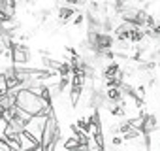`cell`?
I'll return each instance as SVG.
<instances>
[{
	"label": "cell",
	"instance_id": "1",
	"mask_svg": "<svg viewBox=\"0 0 160 151\" xmlns=\"http://www.w3.org/2000/svg\"><path fill=\"white\" fill-rule=\"evenodd\" d=\"M30 49L23 42H13L12 44V62L15 66H28L30 64Z\"/></svg>",
	"mask_w": 160,
	"mask_h": 151
},
{
	"label": "cell",
	"instance_id": "4",
	"mask_svg": "<svg viewBox=\"0 0 160 151\" xmlns=\"http://www.w3.org/2000/svg\"><path fill=\"white\" fill-rule=\"evenodd\" d=\"M158 117L154 113H145V121H143V132L145 134H151L154 130H158Z\"/></svg>",
	"mask_w": 160,
	"mask_h": 151
},
{
	"label": "cell",
	"instance_id": "2",
	"mask_svg": "<svg viewBox=\"0 0 160 151\" xmlns=\"http://www.w3.org/2000/svg\"><path fill=\"white\" fill-rule=\"evenodd\" d=\"M45 121H47V115H32V119L27 123V127H25V130L30 134V136H34L40 143H42V138H43V127H45Z\"/></svg>",
	"mask_w": 160,
	"mask_h": 151
},
{
	"label": "cell",
	"instance_id": "3",
	"mask_svg": "<svg viewBox=\"0 0 160 151\" xmlns=\"http://www.w3.org/2000/svg\"><path fill=\"white\" fill-rule=\"evenodd\" d=\"M17 138H19L21 149H42V143H40L34 136H30L27 130H21V132L17 134Z\"/></svg>",
	"mask_w": 160,
	"mask_h": 151
},
{
	"label": "cell",
	"instance_id": "5",
	"mask_svg": "<svg viewBox=\"0 0 160 151\" xmlns=\"http://www.w3.org/2000/svg\"><path fill=\"white\" fill-rule=\"evenodd\" d=\"M60 147L62 149H79V138H77V134L64 136V142H62Z\"/></svg>",
	"mask_w": 160,
	"mask_h": 151
},
{
	"label": "cell",
	"instance_id": "6",
	"mask_svg": "<svg viewBox=\"0 0 160 151\" xmlns=\"http://www.w3.org/2000/svg\"><path fill=\"white\" fill-rule=\"evenodd\" d=\"M10 91V83H8V78L4 72H0V95H6Z\"/></svg>",
	"mask_w": 160,
	"mask_h": 151
}]
</instances>
